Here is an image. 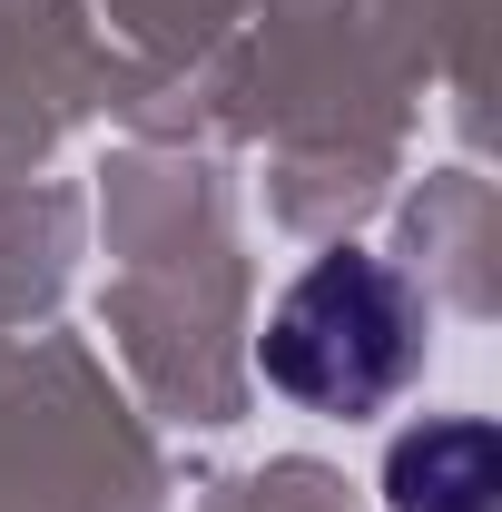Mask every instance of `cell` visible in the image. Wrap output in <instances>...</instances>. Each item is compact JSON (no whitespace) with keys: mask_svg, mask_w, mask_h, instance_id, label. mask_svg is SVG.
I'll return each mask as SVG.
<instances>
[{"mask_svg":"<svg viewBox=\"0 0 502 512\" xmlns=\"http://www.w3.org/2000/svg\"><path fill=\"white\" fill-rule=\"evenodd\" d=\"M384 493H394V512H502V444H493V424L443 414V424H424V434H404V444L384 453Z\"/></svg>","mask_w":502,"mask_h":512,"instance_id":"2","label":"cell"},{"mask_svg":"<svg viewBox=\"0 0 502 512\" xmlns=\"http://www.w3.org/2000/svg\"><path fill=\"white\" fill-rule=\"evenodd\" d=\"M256 365L306 414H375L424 365V296L384 256H315L276 296Z\"/></svg>","mask_w":502,"mask_h":512,"instance_id":"1","label":"cell"}]
</instances>
